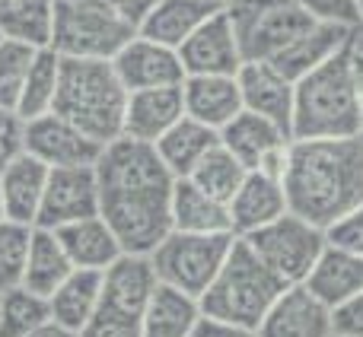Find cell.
I'll return each instance as SVG.
<instances>
[{"instance_id":"7","label":"cell","mask_w":363,"mask_h":337,"mask_svg":"<svg viewBox=\"0 0 363 337\" xmlns=\"http://www.w3.org/2000/svg\"><path fill=\"white\" fill-rule=\"evenodd\" d=\"M236 232H179L172 229L157 249L150 251L153 270L160 283L182 290V293L201 299L213 277L220 274L226 255H230Z\"/></svg>"},{"instance_id":"43","label":"cell","mask_w":363,"mask_h":337,"mask_svg":"<svg viewBox=\"0 0 363 337\" xmlns=\"http://www.w3.org/2000/svg\"><path fill=\"white\" fill-rule=\"evenodd\" d=\"M26 337H80V331H74V328H64L61 321H55V319H48L45 325H38L32 334H26Z\"/></svg>"},{"instance_id":"17","label":"cell","mask_w":363,"mask_h":337,"mask_svg":"<svg viewBox=\"0 0 363 337\" xmlns=\"http://www.w3.org/2000/svg\"><path fill=\"white\" fill-rule=\"evenodd\" d=\"M351 29L354 25L332 23V19H313V25L303 29L277 57H271V64L296 83L306 74H313L315 67L338 57L345 51L347 38H351Z\"/></svg>"},{"instance_id":"34","label":"cell","mask_w":363,"mask_h":337,"mask_svg":"<svg viewBox=\"0 0 363 337\" xmlns=\"http://www.w3.org/2000/svg\"><path fill=\"white\" fill-rule=\"evenodd\" d=\"M35 51L26 42H13V38H0V112L16 115L19 96H23V83L29 74Z\"/></svg>"},{"instance_id":"20","label":"cell","mask_w":363,"mask_h":337,"mask_svg":"<svg viewBox=\"0 0 363 337\" xmlns=\"http://www.w3.org/2000/svg\"><path fill=\"white\" fill-rule=\"evenodd\" d=\"M48 172H51L48 166L38 163V159L29 156L26 150H19L10 163L0 168V191H4L6 219L35 226L45 185H48Z\"/></svg>"},{"instance_id":"6","label":"cell","mask_w":363,"mask_h":337,"mask_svg":"<svg viewBox=\"0 0 363 337\" xmlns=\"http://www.w3.org/2000/svg\"><path fill=\"white\" fill-rule=\"evenodd\" d=\"M138 25L125 19L108 0H51V42L61 57L112 61Z\"/></svg>"},{"instance_id":"28","label":"cell","mask_w":363,"mask_h":337,"mask_svg":"<svg viewBox=\"0 0 363 337\" xmlns=\"http://www.w3.org/2000/svg\"><path fill=\"white\" fill-rule=\"evenodd\" d=\"M70 270H74V264H70L57 232L35 226L32 239H29V258H26V270H23V283H19V287H26L48 299L70 277Z\"/></svg>"},{"instance_id":"19","label":"cell","mask_w":363,"mask_h":337,"mask_svg":"<svg viewBox=\"0 0 363 337\" xmlns=\"http://www.w3.org/2000/svg\"><path fill=\"white\" fill-rule=\"evenodd\" d=\"M179 118H185V99L182 86H153L128 93L125 127L121 134L144 144H157Z\"/></svg>"},{"instance_id":"12","label":"cell","mask_w":363,"mask_h":337,"mask_svg":"<svg viewBox=\"0 0 363 337\" xmlns=\"http://www.w3.org/2000/svg\"><path fill=\"white\" fill-rule=\"evenodd\" d=\"M86 217H99V178H96V166L51 168L35 226H42V229H61V226H70Z\"/></svg>"},{"instance_id":"44","label":"cell","mask_w":363,"mask_h":337,"mask_svg":"<svg viewBox=\"0 0 363 337\" xmlns=\"http://www.w3.org/2000/svg\"><path fill=\"white\" fill-rule=\"evenodd\" d=\"M6 219V210H4V191H0V223Z\"/></svg>"},{"instance_id":"37","label":"cell","mask_w":363,"mask_h":337,"mask_svg":"<svg viewBox=\"0 0 363 337\" xmlns=\"http://www.w3.org/2000/svg\"><path fill=\"white\" fill-rule=\"evenodd\" d=\"M296 4L315 19H332V23H345V25L360 23L357 0H296Z\"/></svg>"},{"instance_id":"25","label":"cell","mask_w":363,"mask_h":337,"mask_svg":"<svg viewBox=\"0 0 363 337\" xmlns=\"http://www.w3.org/2000/svg\"><path fill=\"white\" fill-rule=\"evenodd\" d=\"M55 232H57V239H61V245L74 268L106 270L115 258L125 255L118 239H115V232L108 229V223L102 217L77 219V223L61 226V229H55Z\"/></svg>"},{"instance_id":"46","label":"cell","mask_w":363,"mask_h":337,"mask_svg":"<svg viewBox=\"0 0 363 337\" xmlns=\"http://www.w3.org/2000/svg\"><path fill=\"white\" fill-rule=\"evenodd\" d=\"M217 4H226V0H217Z\"/></svg>"},{"instance_id":"40","label":"cell","mask_w":363,"mask_h":337,"mask_svg":"<svg viewBox=\"0 0 363 337\" xmlns=\"http://www.w3.org/2000/svg\"><path fill=\"white\" fill-rule=\"evenodd\" d=\"M345 57L347 67L354 76V89H357V102H360V115H363V23H357L351 29V38L345 45Z\"/></svg>"},{"instance_id":"23","label":"cell","mask_w":363,"mask_h":337,"mask_svg":"<svg viewBox=\"0 0 363 337\" xmlns=\"http://www.w3.org/2000/svg\"><path fill=\"white\" fill-rule=\"evenodd\" d=\"M306 287L313 290L328 309L341 306L345 299H351V296H357L363 290V258L354 255V251L325 245L322 258L315 261V268L309 270Z\"/></svg>"},{"instance_id":"42","label":"cell","mask_w":363,"mask_h":337,"mask_svg":"<svg viewBox=\"0 0 363 337\" xmlns=\"http://www.w3.org/2000/svg\"><path fill=\"white\" fill-rule=\"evenodd\" d=\"M108 4H112L125 19H131V23L138 25L140 19H144L147 13L157 6V0H108Z\"/></svg>"},{"instance_id":"31","label":"cell","mask_w":363,"mask_h":337,"mask_svg":"<svg viewBox=\"0 0 363 337\" xmlns=\"http://www.w3.org/2000/svg\"><path fill=\"white\" fill-rule=\"evenodd\" d=\"M57 80H61V55L55 48H38L35 61H32L29 74H26L23 96H19V105H16V118L29 121V118L51 112Z\"/></svg>"},{"instance_id":"24","label":"cell","mask_w":363,"mask_h":337,"mask_svg":"<svg viewBox=\"0 0 363 337\" xmlns=\"http://www.w3.org/2000/svg\"><path fill=\"white\" fill-rule=\"evenodd\" d=\"M201 321V302L169 283H157L140 319V337H191Z\"/></svg>"},{"instance_id":"11","label":"cell","mask_w":363,"mask_h":337,"mask_svg":"<svg viewBox=\"0 0 363 337\" xmlns=\"http://www.w3.org/2000/svg\"><path fill=\"white\" fill-rule=\"evenodd\" d=\"M23 150L35 156L48 168H70V166H96L102 144L64 121L61 115L45 112L38 118L23 121Z\"/></svg>"},{"instance_id":"16","label":"cell","mask_w":363,"mask_h":337,"mask_svg":"<svg viewBox=\"0 0 363 337\" xmlns=\"http://www.w3.org/2000/svg\"><path fill=\"white\" fill-rule=\"evenodd\" d=\"M239 89H242V105L262 118L281 125L290 134L294 125V96L296 83L284 76L271 61H245L236 74ZM294 137V134H290Z\"/></svg>"},{"instance_id":"14","label":"cell","mask_w":363,"mask_h":337,"mask_svg":"<svg viewBox=\"0 0 363 337\" xmlns=\"http://www.w3.org/2000/svg\"><path fill=\"white\" fill-rule=\"evenodd\" d=\"M258 337H335L332 334V309L306 287L294 283L274 299L262 325L255 328Z\"/></svg>"},{"instance_id":"22","label":"cell","mask_w":363,"mask_h":337,"mask_svg":"<svg viewBox=\"0 0 363 337\" xmlns=\"http://www.w3.org/2000/svg\"><path fill=\"white\" fill-rule=\"evenodd\" d=\"M223 6L226 4H217V0H157V6L138 23V35L179 51L182 42L194 35V29Z\"/></svg>"},{"instance_id":"9","label":"cell","mask_w":363,"mask_h":337,"mask_svg":"<svg viewBox=\"0 0 363 337\" xmlns=\"http://www.w3.org/2000/svg\"><path fill=\"white\" fill-rule=\"evenodd\" d=\"M287 287L294 283H306L309 270L315 268V261L322 258L328 239L325 229H319L315 223L296 217V213H284L274 223L262 226V229L239 236Z\"/></svg>"},{"instance_id":"4","label":"cell","mask_w":363,"mask_h":337,"mask_svg":"<svg viewBox=\"0 0 363 337\" xmlns=\"http://www.w3.org/2000/svg\"><path fill=\"white\" fill-rule=\"evenodd\" d=\"M287 283L236 236L220 274L201 293V315L255 331Z\"/></svg>"},{"instance_id":"29","label":"cell","mask_w":363,"mask_h":337,"mask_svg":"<svg viewBox=\"0 0 363 337\" xmlns=\"http://www.w3.org/2000/svg\"><path fill=\"white\" fill-rule=\"evenodd\" d=\"M99 293H102V270L74 268L67 280L48 296L51 319L61 321L64 328L80 331L89 321V315L96 312V306H99Z\"/></svg>"},{"instance_id":"18","label":"cell","mask_w":363,"mask_h":337,"mask_svg":"<svg viewBox=\"0 0 363 337\" xmlns=\"http://www.w3.org/2000/svg\"><path fill=\"white\" fill-rule=\"evenodd\" d=\"M287 207V191L284 181L271 172H249L239 185V191L230 198V223L236 236H249V232L262 229V226L274 223L284 217Z\"/></svg>"},{"instance_id":"33","label":"cell","mask_w":363,"mask_h":337,"mask_svg":"<svg viewBox=\"0 0 363 337\" xmlns=\"http://www.w3.org/2000/svg\"><path fill=\"white\" fill-rule=\"evenodd\" d=\"M245 175H249V168L239 163L223 144H217L204 159H201L198 168H194L188 178H191L198 188H204L207 194H213L217 200L230 204V198L239 191Z\"/></svg>"},{"instance_id":"1","label":"cell","mask_w":363,"mask_h":337,"mask_svg":"<svg viewBox=\"0 0 363 337\" xmlns=\"http://www.w3.org/2000/svg\"><path fill=\"white\" fill-rule=\"evenodd\" d=\"M99 217L115 232L121 251L150 255L172 232V185L176 175L157 147L134 137H115L96 159Z\"/></svg>"},{"instance_id":"10","label":"cell","mask_w":363,"mask_h":337,"mask_svg":"<svg viewBox=\"0 0 363 337\" xmlns=\"http://www.w3.org/2000/svg\"><path fill=\"white\" fill-rule=\"evenodd\" d=\"M220 144L233 153L249 172H271L284 181V166H287V150H290V134L281 125L262 118V115L242 112L230 121V125L220 127Z\"/></svg>"},{"instance_id":"36","label":"cell","mask_w":363,"mask_h":337,"mask_svg":"<svg viewBox=\"0 0 363 337\" xmlns=\"http://www.w3.org/2000/svg\"><path fill=\"white\" fill-rule=\"evenodd\" d=\"M325 239H328V245H335V249L354 251V255L363 258V204L357 207V210L345 213L338 223L328 226Z\"/></svg>"},{"instance_id":"26","label":"cell","mask_w":363,"mask_h":337,"mask_svg":"<svg viewBox=\"0 0 363 337\" xmlns=\"http://www.w3.org/2000/svg\"><path fill=\"white\" fill-rule=\"evenodd\" d=\"M172 229L179 232H233L230 204L198 188L191 178L172 185Z\"/></svg>"},{"instance_id":"30","label":"cell","mask_w":363,"mask_h":337,"mask_svg":"<svg viewBox=\"0 0 363 337\" xmlns=\"http://www.w3.org/2000/svg\"><path fill=\"white\" fill-rule=\"evenodd\" d=\"M0 38L48 48L51 0H0Z\"/></svg>"},{"instance_id":"21","label":"cell","mask_w":363,"mask_h":337,"mask_svg":"<svg viewBox=\"0 0 363 337\" xmlns=\"http://www.w3.org/2000/svg\"><path fill=\"white\" fill-rule=\"evenodd\" d=\"M182 99L185 115L201 125L220 131L242 112V89L236 76H185L182 80Z\"/></svg>"},{"instance_id":"27","label":"cell","mask_w":363,"mask_h":337,"mask_svg":"<svg viewBox=\"0 0 363 337\" xmlns=\"http://www.w3.org/2000/svg\"><path fill=\"white\" fill-rule=\"evenodd\" d=\"M217 144H220V134L213 131V127L201 125V121L185 115V118H179L153 147H157L160 159H163L166 168H169L176 178H188V175L198 168L201 159Z\"/></svg>"},{"instance_id":"35","label":"cell","mask_w":363,"mask_h":337,"mask_svg":"<svg viewBox=\"0 0 363 337\" xmlns=\"http://www.w3.org/2000/svg\"><path fill=\"white\" fill-rule=\"evenodd\" d=\"M32 229H35V226L13 223V219L0 223V293H6V290L23 283Z\"/></svg>"},{"instance_id":"32","label":"cell","mask_w":363,"mask_h":337,"mask_svg":"<svg viewBox=\"0 0 363 337\" xmlns=\"http://www.w3.org/2000/svg\"><path fill=\"white\" fill-rule=\"evenodd\" d=\"M51 319V306L45 296L26 287H13L0 293V337H26Z\"/></svg>"},{"instance_id":"8","label":"cell","mask_w":363,"mask_h":337,"mask_svg":"<svg viewBox=\"0 0 363 337\" xmlns=\"http://www.w3.org/2000/svg\"><path fill=\"white\" fill-rule=\"evenodd\" d=\"M226 13L245 61L277 57L315 19L296 0H226Z\"/></svg>"},{"instance_id":"45","label":"cell","mask_w":363,"mask_h":337,"mask_svg":"<svg viewBox=\"0 0 363 337\" xmlns=\"http://www.w3.org/2000/svg\"><path fill=\"white\" fill-rule=\"evenodd\" d=\"M357 6H360V23H363V0H357Z\"/></svg>"},{"instance_id":"3","label":"cell","mask_w":363,"mask_h":337,"mask_svg":"<svg viewBox=\"0 0 363 337\" xmlns=\"http://www.w3.org/2000/svg\"><path fill=\"white\" fill-rule=\"evenodd\" d=\"M125 108L128 89L115 74L112 61L61 57V80H57L51 112L106 147L121 137Z\"/></svg>"},{"instance_id":"38","label":"cell","mask_w":363,"mask_h":337,"mask_svg":"<svg viewBox=\"0 0 363 337\" xmlns=\"http://www.w3.org/2000/svg\"><path fill=\"white\" fill-rule=\"evenodd\" d=\"M332 334L335 337H363V290L332 309Z\"/></svg>"},{"instance_id":"15","label":"cell","mask_w":363,"mask_h":337,"mask_svg":"<svg viewBox=\"0 0 363 337\" xmlns=\"http://www.w3.org/2000/svg\"><path fill=\"white\" fill-rule=\"evenodd\" d=\"M112 67L118 74V80L125 83L128 93L153 89V86H182V80H185V67H182L179 51L144 35H134L112 57Z\"/></svg>"},{"instance_id":"41","label":"cell","mask_w":363,"mask_h":337,"mask_svg":"<svg viewBox=\"0 0 363 337\" xmlns=\"http://www.w3.org/2000/svg\"><path fill=\"white\" fill-rule=\"evenodd\" d=\"M191 337H258V334L249 331V328H239V325H230V321H220V319H207V315H201V321L194 325Z\"/></svg>"},{"instance_id":"5","label":"cell","mask_w":363,"mask_h":337,"mask_svg":"<svg viewBox=\"0 0 363 337\" xmlns=\"http://www.w3.org/2000/svg\"><path fill=\"white\" fill-rule=\"evenodd\" d=\"M290 134L300 140L363 134L360 102L345 51L338 57H332L328 64L315 67L313 74H306L303 80H296Z\"/></svg>"},{"instance_id":"39","label":"cell","mask_w":363,"mask_h":337,"mask_svg":"<svg viewBox=\"0 0 363 337\" xmlns=\"http://www.w3.org/2000/svg\"><path fill=\"white\" fill-rule=\"evenodd\" d=\"M23 150V121L13 112H0V168Z\"/></svg>"},{"instance_id":"2","label":"cell","mask_w":363,"mask_h":337,"mask_svg":"<svg viewBox=\"0 0 363 337\" xmlns=\"http://www.w3.org/2000/svg\"><path fill=\"white\" fill-rule=\"evenodd\" d=\"M290 213L328 229L363 204V134L294 137L284 166Z\"/></svg>"},{"instance_id":"13","label":"cell","mask_w":363,"mask_h":337,"mask_svg":"<svg viewBox=\"0 0 363 337\" xmlns=\"http://www.w3.org/2000/svg\"><path fill=\"white\" fill-rule=\"evenodd\" d=\"M182 67L185 76H236L239 67L245 64L242 48H239L236 29L230 23V13L217 10L211 19L194 29V35H188L179 48Z\"/></svg>"}]
</instances>
